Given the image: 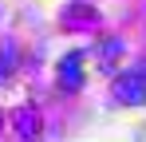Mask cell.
Wrapping results in <instances>:
<instances>
[{
	"mask_svg": "<svg viewBox=\"0 0 146 142\" xmlns=\"http://www.w3.org/2000/svg\"><path fill=\"white\" fill-rule=\"evenodd\" d=\"M115 95H119L122 103H146V75H142V71L122 75L119 83H115Z\"/></svg>",
	"mask_w": 146,
	"mask_h": 142,
	"instance_id": "1",
	"label": "cell"
},
{
	"mask_svg": "<svg viewBox=\"0 0 146 142\" xmlns=\"http://www.w3.org/2000/svg\"><path fill=\"white\" fill-rule=\"evenodd\" d=\"M63 83L67 87H79V55H67L63 59Z\"/></svg>",
	"mask_w": 146,
	"mask_h": 142,
	"instance_id": "2",
	"label": "cell"
}]
</instances>
